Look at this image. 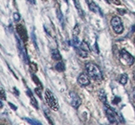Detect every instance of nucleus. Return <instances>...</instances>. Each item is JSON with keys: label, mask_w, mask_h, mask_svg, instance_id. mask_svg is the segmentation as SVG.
<instances>
[{"label": "nucleus", "mask_w": 135, "mask_h": 125, "mask_svg": "<svg viewBox=\"0 0 135 125\" xmlns=\"http://www.w3.org/2000/svg\"><path fill=\"white\" fill-rule=\"evenodd\" d=\"M86 71L90 78H92L95 81H101L103 79V76L100 68L96 65L93 63H87L86 64Z\"/></svg>", "instance_id": "obj_1"}, {"label": "nucleus", "mask_w": 135, "mask_h": 125, "mask_svg": "<svg viewBox=\"0 0 135 125\" xmlns=\"http://www.w3.org/2000/svg\"><path fill=\"white\" fill-rule=\"evenodd\" d=\"M45 99L46 101V103L48 104V106H49L53 111H58L59 105H58L57 99L56 98L54 94H53L49 89H46L45 91Z\"/></svg>", "instance_id": "obj_2"}, {"label": "nucleus", "mask_w": 135, "mask_h": 125, "mask_svg": "<svg viewBox=\"0 0 135 125\" xmlns=\"http://www.w3.org/2000/svg\"><path fill=\"white\" fill-rule=\"evenodd\" d=\"M120 61L125 66H132L134 62V57L127 51L126 50H122L119 55Z\"/></svg>", "instance_id": "obj_3"}, {"label": "nucleus", "mask_w": 135, "mask_h": 125, "mask_svg": "<svg viewBox=\"0 0 135 125\" xmlns=\"http://www.w3.org/2000/svg\"><path fill=\"white\" fill-rule=\"evenodd\" d=\"M111 27H112L114 32L117 34H122L123 30H124V27H123V24H122V19L117 17V16H115L111 18Z\"/></svg>", "instance_id": "obj_4"}, {"label": "nucleus", "mask_w": 135, "mask_h": 125, "mask_svg": "<svg viewBox=\"0 0 135 125\" xmlns=\"http://www.w3.org/2000/svg\"><path fill=\"white\" fill-rule=\"evenodd\" d=\"M15 40H16V43H17V49H18L19 54H20V55L21 56L22 60L25 61V64H30L29 57H28V55L26 54V52H25V48L23 47V45H22L21 39H20L17 35H16L15 36Z\"/></svg>", "instance_id": "obj_5"}, {"label": "nucleus", "mask_w": 135, "mask_h": 125, "mask_svg": "<svg viewBox=\"0 0 135 125\" xmlns=\"http://www.w3.org/2000/svg\"><path fill=\"white\" fill-rule=\"evenodd\" d=\"M69 102H70L71 106L74 108H78L81 105V103H82L80 97L74 92H69Z\"/></svg>", "instance_id": "obj_6"}, {"label": "nucleus", "mask_w": 135, "mask_h": 125, "mask_svg": "<svg viewBox=\"0 0 135 125\" xmlns=\"http://www.w3.org/2000/svg\"><path fill=\"white\" fill-rule=\"evenodd\" d=\"M16 30H17V33L19 34V35H20L22 41H24V42L27 41L28 40L27 32H26V29H25V27L23 26V25L18 24L17 26H16Z\"/></svg>", "instance_id": "obj_7"}, {"label": "nucleus", "mask_w": 135, "mask_h": 125, "mask_svg": "<svg viewBox=\"0 0 135 125\" xmlns=\"http://www.w3.org/2000/svg\"><path fill=\"white\" fill-rule=\"evenodd\" d=\"M78 84L80 86V87H86V86L90 85V79L84 73H81L80 76H78Z\"/></svg>", "instance_id": "obj_8"}, {"label": "nucleus", "mask_w": 135, "mask_h": 125, "mask_svg": "<svg viewBox=\"0 0 135 125\" xmlns=\"http://www.w3.org/2000/svg\"><path fill=\"white\" fill-rule=\"evenodd\" d=\"M86 2H87L88 6H89L90 9L92 11V12H94L95 13H97V14H100L101 16H102V13H101V9H100L99 7L95 3V2L93 1V0H86Z\"/></svg>", "instance_id": "obj_9"}, {"label": "nucleus", "mask_w": 135, "mask_h": 125, "mask_svg": "<svg viewBox=\"0 0 135 125\" xmlns=\"http://www.w3.org/2000/svg\"><path fill=\"white\" fill-rule=\"evenodd\" d=\"M26 93H27L28 96H29L30 99H31V105L33 106L34 108H36V109H38V103H37V101L36 100V98H35L34 97H33V94H32V92H31V90L27 89Z\"/></svg>", "instance_id": "obj_10"}, {"label": "nucleus", "mask_w": 135, "mask_h": 125, "mask_svg": "<svg viewBox=\"0 0 135 125\" xmlns=\"http://www.w3.org/2000/svg\"><path fill=\"white\" fill-rule=\"evenodd\" d=\"M74 49H75V51L77 52V54H78L79 56L83 57V58H86V57L88 56V52L85 51V50H82L80 47L79 48L78 46H75V47H74Z\"/></svg>", "instance_id": "obj_11"}, {"label": "nucleus", "mask_w": 135, "mask_h": 125, "mask_svg": "<svg viewBox=\"0 0 135 125\" xmlns=\"http://www.w3.org/2000/svg\"><path fill=\"white\" fill-rule=\"evenodd\" d=\"M52 58L54 61H61L62 60V55L58 51V50L55 49L52 50Z\"/></svg>", "instance_id": "obj_12"}, {"label": "nucleus", "mask_w": 135, "mask_h": 125, "mask_svg": "<svg viewBox=\"0 0 135 125\" xmlns=\"http://www.w3.org/2000/svg\"><path fill=\"white\" fill-rule=\"evenodd\" d=\"M74 5H75V7H76V9H77V11H78L79 14H80V16L81 18H84V16H85V13H84L83 9H82V8H81L80 3H79L78 0H74Z\"/></svg>", "instance_id": "obj_13"}, {"label": "nucleus", "mask_w": 135, "mask_h": 125, "mask_svg": "<svg viewBox=\"0 0 135 125\" xmlns=\"http://www.w3.org/2000/svg\"><path fill=\"white\" fill-rule=\"evenodd\" d=\"M99 98L102 103H103L105 105H107V101H106V92L103 90H101L99 92Z\"/></svg>", "instance_id": "obj_14"}, {"label": "nucleus", "mask_w": 135, "mask_h": 125, "mask_svg": "<svg viewBox=\"0 0 135 125\" xmlns=\"http://www.w3.org/2000/svg\"><path fill=\"white\" fill-rule=\"evenodd\" d=\"M55 69L59 72H62V71H65V65L62 61H59L56 64L55 66Z\"/></svg>", "instance_id": "obj_15"}, {"label": "nucleus", "mask_w": 135, "mask_h": 125, "mask_svg": "<svg viewBox=\"0 0 135 125\" xmlns=\"http://www.w3.org/2000/svg\"><path fill=\"white\" fill-rule=\"evenodd\" d=\"M119 82L123 86L126 85V83L127 82V76L126 75V74H122V75L120 76Z\"/></svg>", "instance_id": "obj_16"}, {"label": "nucleus", "mask_w": 135, "mask_h": 125, "mask_svg": "<svg viewBox=\"0 0 135 125\" xmlns=\"http://www.w3.org/2000/svg\"><path fill=\"white\" fill-rule=\"evenodd\" d=\"M80 47L82 50H85V51H87V52H90V46H89V45H88V43L85 42V41H83V42H81Z\"/></svg>", "instance_id": "obj_17"}, {"label": "nucleus", "mask_w": 135, "mask_h": 125, "mask_svg": "<svg viewBox=\"0 0 135 125\" xmlns=\"http://www.w3.org/2000/svg\"><path fill=\"white\" fill-rule=\"evenodd\" d=\"M57 18H58L60 23H61V24L62 25V26H63V24H64L63 15H62V12L60 11V9H57Z\"/></svg>", "instance_id": "obj_18"}, {"label": "nucleus", "mask_w": 135, "mask_h": 125, "mask_svg": "<svg viewBox=\"0 0 135 125\" xmlns=\"http://www.w3.org/2000/svg\"><path fill=\"white\" fill-rule=\"evenodd\" d=\"M24 119L25 120L26 122H28L29 124H34V125H41V122L39 121H36L35 119H28V118H24Z\"/></svg>", "instance_id": "obj_19"}, {"label": "nucleus", "mask_w": 135, "mask_h": 125, "mask_svg": "<svg viewBox=\"0 0 135 125\" xmlns=\"http://www.w3.org/2000/svg\"><path fill=\"white\" fill-rule=\"evenodd\" d=\"M13 18L15 22H19L20 20V18H21V16H20V14L19 13H14Z\"/></svg>", "instance_id": "obj_20"}, {"label": "nucleus", "mask_w": 135, "mask_h": 125, "mask_svg": "<svg viewBox=\"0 0 135 125\" xmlns=\"http://www.w3.org/2000/svg\"><path fill=\"white\" fill-rule=\"evenodd\" d=\"M72 43H73V45L74 46V47L79 45V44H80V40H79L78 36H77V35H74L73 41H72Z\"/></svg>", "instance_id": "obj_21"}, {"label": "nucleus", "mask_w": 135, "mask_h": 125, "mask_svg": "<svg viewBox=\"0 0 135 125\" xmlns=\"http://www.w3.org/2000/svg\"><path fill=\"white\" fill-rule=\"evenodd\" d=\"M31 38H32V40H33V44L36 47V49L38 50V46H37V43H36V35H35V33L33 31L31 32Z\"/></svg>", "instance_id": "obj_22"}, {"label": "nucleus", "mask_w": 135, "mask_h": 125, "mask_svg": "<svg viewBox=\"0 0 135 125\" xmlns=\"http://www.w3.org/2000/svg\"><path fill=\"white\" fill-rule=\"evenodd\" d=\"M0 98H1L3 100H6V94L5 91L4 90L3 87H0Z\"/></svg>", "instance_id": "obj_23"}, {"label": "nucleus", "mask_w": 135, "mask_h": 125, "mask_svg": "<svg viewBox=\"0 0 135 125\" xmlns=\"http://www.w3.org/2000/svg\"><path fill=\"white\" fill-rule=\"evenodd\" d=\"M80 27H79V25L77 24L75 27H74V30H73V34H74V35H78L79 34H80Z\"/></svg>", "instance_id": "obj_24"}, {"label": "nucleus", "mask_w": 135, "mask_h": 125, "mask_svg": "<svg viewBox=\"0 0 135 125\" xmlns=\"http://www.w3.org/2000/svg\"><path fill=\"white\" fill-rule=\"evenodd\" d=\"M106 1H107L109 3H112L114 4H116V5H120V4H121L120 0H106Z\"/></svg>", "instance_id": "obj_25"}, {"label": "nucleus", "mask_w": 135, "mask_h": 125, "mask_svg": "<svg viewBox=\"0 0 135 125\" xmlns=\"http://www.w3.org/2000/svg\"><path fill=\"white\" fill-rule=\"evenodd\" d=\"M32 79L34 80V82H36V84H37V85H38V86H40V87H41V82L38 80V78L36 77V76L32 75Z\"/></svg>", "instance_id": "obj_26"}, {"label": "nucleus", "mask_w": 135, "mask_h": 125, "mask_svg": "<svg viewBox=\"0 0 135 125\" xmlns=\"http://www.w3.org/2000/svg\"><path fill=\"white\" fill-rule=\"evenodd\" d=\"M35 92H36V93L38 95V97L40 98L41 99L42 98V97H41V90L39 89V88H36L35 89Z\"/></svg>", "instance_id": "obj_27"}, {"label": "nucleus", "mask_w": 135, "mask_h": 125, "mask_svg": "<svg viewBox=\"0 0 135 125\" xmlns=\"http://www.w3.org/2000/svg\"><path fill=\"white\" fill-rule=\"evenodd\" d=\"M9 103V107H10L11 108H12L13 110H15V111L17 110V107H16L15 105H14V104H13V103Z\"/></svg>", "instance_id": "obj_28"}, {"label": "nucleus", "mask_w": 135, "mask_h": 125, "mask_svg": "<svg viewBox=\"0 0 135 125\" xmlns=\"http://www.w3.org/2000/svg\"><path fill=\"white\" fill-rule=\"evenodd\" d=\"M120 101H121V99H120L119 98H117V97H116V98L113 99L112 103H113V104H117L118 102H120Z\"/></svg>", "instance_id": "obj_29"}, {"label": "nucleus", "mask_w": 135, "mask_h": 125, "mask_svg": "<svg viewBox=\"0 0 135 125\" xmlns=\"http://www.w3.org/2000/svg\"><path fill=\"white\" fill-rule=\"evenodd\" d=\"M13 90H14V92H15V95H16V96H19V94H20V93H19V91L17 90V88H16V87H14Z\"/></svg>", "instance_id": "obj_30"}, {"label": "nucleus", "mask_w": 135, "mask_h": 125, "mask_svg": "<svg viewBox=\"0 0 135 125\" xmlns=\"http://www.w3.org/2000/svg\"><path fill=\"white\" fill-rule=\"evenodd\" d=\"M27 2L31 4H36V0H27Z\"/></svg>", "instance_id": "obj_31"}, {"label": "nucleus", "mask_w": 135, "mask_h": 125, "mask_svg": "<svg viewBox=\"0 0 135 125\" xmlns=\"http://www.w3.org/2000/svg\"><path fill=\"white\" fill-rule=\"evenodd\" d=\"M3 107H4V104L1 101H0V108H3Z\"/></svg>", "instance_id": "obj_32"}, {"label": "nucleus", "mask_w": 135, "mask_h": 125, "mask_svg": "<svg viewBox=\"0 0 135 125\" xmlns=\"http://www.w3.org/2000/svg\"><path fill=\"white\" fill-rule=\"evenodd\" d=\"M132 96H133V98L135 99V88L133 90V92H132Z\"/></svg>", "instance_id": "obj_33"}, {"label": "nucleus", "mask_w": 135, "mask_h": 125, "mask_svg": "<svg viewBox=\"0 0 135 125\" xmlns=\"http://www.w3.org/2000/svg\"><path fill=\"white\" fill-rule=\"evenodd\" d=\"M133 78H134V80H135V71H133Z\"/></svg>", "instance_id": "obj_34"}, {"label": "nucleus", "mask_w": 135, "mask_h": 125, "mask_svg": "<svg viewBox=\"0 0 135 125\" xmlns=\"http://www.w3.org/2000/svg\"><path fill=\"white\" fill-rule=\"evenodd\" d=\"M134 45H135V38H134Z\"/></svg>", "instance_id": "obj_35"}]
</instances>
